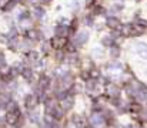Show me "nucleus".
<instances>
[{
  "label": "nucleus",
  "mask_w": 147,
  "mask_h": 128,
  "mask_svg": "<svg viewBox=\"0 0 147 128\" xmlns=\"http://www.w3.org/2000/svg\"><path fill=\"white\" fill-rule=\"evenodd\" d=\"M89 31H86V30H83V31H79L77 34H76V37H74V43L76 44H84V43L89 42Z\"/></svg>",
  "instance_id": "nucleus-1"
},
{
  "label": "nucleus",
  "mask_w": 147,
  "mask_h": 128,
  "mask_svg": "<svg viewBox=\"0 0 147 128\" xmlns=\"http://www.w3.org/2000/svg\"><path fill=\"white\" fill-rule=\"evenodd\" d=\"M136 51H137V54L142 58H146L147 60V43L137 42L136 43Z\"/></svg>",
  "instance_id": "nucleus-2"
},
{
  "label": "nucleus",
  "mask_w": 147,
  "mask_h": 128,
  "mask_svg": "<svg viewBox=\"0 0 147 128\" xmlns=\"http://www.w3.org/2000/svg\"><path fill=\"white\" fill-rule=\"evenodd\" d=\"M106 26L110 27V29H117V27H120L121 24H120V20H119L116 16H110V17H107V20H106Z\"/></svg>",
  "instance_id": "nucleus-3"
},
{
  "label": "nucleus",
  "mask_w": 147,
  "mask_h": 128,
  "mask_svg": "<svg viewBox=\"0 0 147 128\" xmlns=\"http://www.w3.org/2000/svg\"><path fill=\"white\" fill-rule=\"evenodd\" d=\"M16 6V0H7L3 6H1V10L3 11H6V13H9V11H11L13 10V7Z\"/></svg>",
  "instance_id": "nucleus-4"
},
{
  "label": "nucleus",
  "mask_w": 147,
  "mask_h": 128,
  "mask_svg": "<svg viewBox=\"0 0 147 128\" xmlns=\"http://www.w3.org/2000/svg\"><path fill=\"white\" fill-rule=\"evenodd\" d=\"M34 17H36L37 20H42L43 17H46V10H45L42 6L36 7V9H34Z\"/></svg>",
  "instance_id": "nucleus-5"
},
{
  "label": "nucleus",
  "mask_w": 147,
  "mask_h": 128,
  "mask_svg": "<svg viewBox=\"0 0 147 128\" xmlns=\"http://www.w3.org/2000/svg\"><path fill=\"white\" fill-rule=\"evenodd\" d=\"M92 54L97 56L96 58H101V57H103V54H104V48H103V47H94V48L92 50Z\"/></svg>",
  "instance_id": "nucleus-6"
},
{
  "label": "nucleus",
  "mask_w": 147,
  "mask_h": 128,
  "mask_svg": "<svg viewBox=\"0 0 147 128\" xmlns=\"http://www.w3.org/2000/svg\"><path fill=\"white\" fill-rule=\"evenodd\" d=\"M136 1H142V0H136Z\"/></svg>",
  "instance_id": "nucleus-7"
}]
</instances>
